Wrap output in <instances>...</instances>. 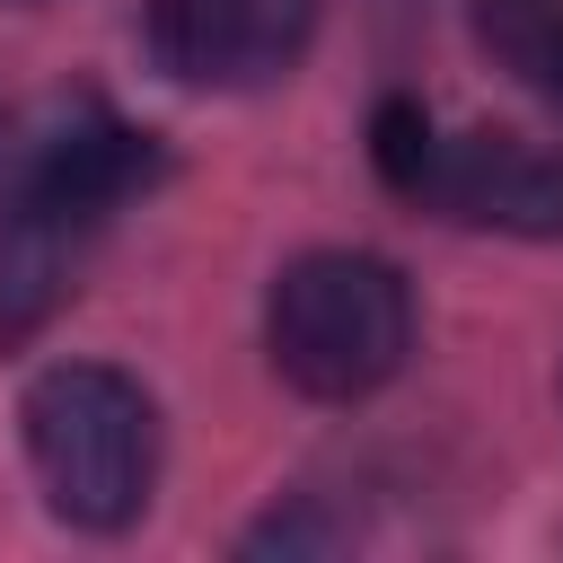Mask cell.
Returning a JSON list of instances; mask_svg holds the SVG:
<instances>
[{"mask_svg":"<svg viewBox=\"0 0 563 563\" xmlns=\"http://www.w3.org/2000/svg\"><path fill=\"white\" fill-rule=\"evenodd\" d=\"M158 167H167V150L150 132L114 123L106 106H79L9 150V167H0V343L35 334L62 308L88 238L132 194H150Z\"/></svg>","mask_w":563,"mask_h":563,"instance_id":"6da1fadb","label":"cell"},{"mask_svg":"<svg viewBox=\"0 0 563 563\" xmlns=\"http://www.w3.org/2000/svg\"><path fill=\"white\" fill-rule=\"evenodd\" d=\"M264 352H273L282 387H299L317 405H361L413 352V290L387 255L308 246L264 290Z\"/></svg>","mask_w":563,"mask_h":563,"instance_id":"7a4b0ae2","label":"cell"},{"mask_svg":"<svg viewBox=\"0 0 563 563\" xmlns=\"http://www.w3.org/2000/svg\"><path fill=\"white\" fill-rule=\"evenodd\" d=\"M26 466L70 528H132L158 493V405L114 361H53L26 405Z\"/></svg>","mask_w":563,"mask_h":563,"instance_id":"3957f363","label":"cell"},{"mask_svg":"<svg viewBox=\"0 0 563 563\" xmlns=\"http://www.w3.org/2000/svg\"><path fill=\"white\" fill-rule=\"evenodd\" d=\"M369 150L405 202H422L457 229L563 238V158L519 132H440L413 97H387L369 123Z\"/></svg>","mask_w":563,"mask_h":563,"instance_id":"277c9868","label":"cell"},{"mask_svg":"<svg viewBox=\"0 0 563 563\" xmlns=\"http://www.w3.org/2000/svg\"><path fill=\"white\" fill-rule=\"evenodd\" d=\"M325 0H150V53L185 88H273L308 53Z\"/></svg>","mask_w":563,"mask_h":563,"instance_id":"5b68a950","label":"cell"},{"mask_svg":"<svg viewBox=\"0 0 563 563\" xmlns=\"http://www.w3.org/2000/svg\"><path fill=\"white\" fill-rule=\"evenodd\" d=\"M475 35L519 88L563 106V0H475Z\"/></svg>","mask_w":563,"mask_h":563,"instance_id":"8992f818","label":"cell"},{"mask_svg":"<svg viewBox=\"0 0 563 563\" xmlns=\"http://www.w3.org/2000/svg\"><path fill=\"white\" fill-rule=\"evenodd\" d=\"M554 387H563V378H554Z\"/></svg>","mask_w":563,"mask_h":563,"instance_id":"52a82bcc","label":"cell"}]
</instances>
